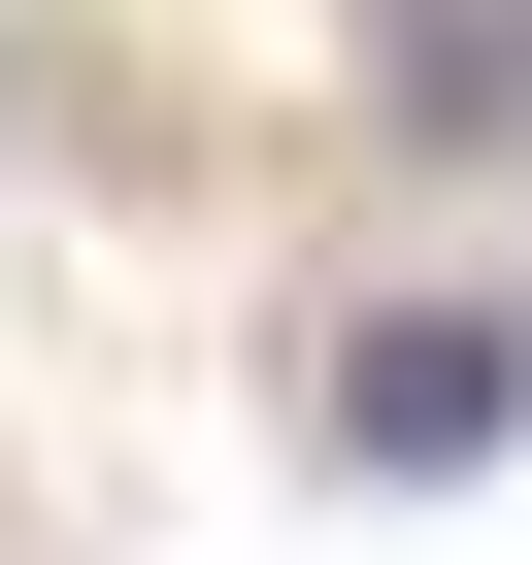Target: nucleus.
<instances>
[{"label":"nucleus","mask_w":532,"mask_h":565,"mask_svg":"<svg viewBox=\"0 0 532 565\" xmlns=\"http://www.w3.org/2000/svg\"><path fill=\"white\" fill-rule=\"evenodd\" d=\"M499 399H532V333H466V300H433V333H366V366H333V466H499Z\"/></svg>","instance_id":"nucleus-1"},{"label":"nucleus","mask_w":532,"mask_h":565,"mask_svg":"<svg viewBox=\"0 0 532 565\" xmlns=\"http://www.w3.org/2000/svg\"><path fill=\"white\" fill-rule=\"evenodd\" d=\"M532 100V0H400V134H499Z\"/></svg>","instance_id":"nucleus-2"}]
</instances>
